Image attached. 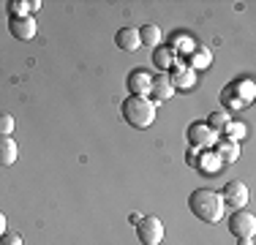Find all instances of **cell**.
<instances>
[{"mask_svg":"<svg viewBox=\"0 0 256 245\" xmlns=\"http://www.w3.org/2000/svg\"><path fill=\"white\" fill-rule=\"evenodd\" d=\"M114 46L123 49V52H136L139 46V33L136 28H120L118 33H114Z\"/></svg>","mask_w":256,"mask_h":245,"instance_id":"cell-10","label":"cell"},{"mask_svg":"<svg viewBox=\"0 0 256 245\" xmlns=\"http://www.w3.org/2000/svg\"><path fill=\"white\" fill-rule=\"evenodd\" d=\"M229 120H232V118H229L226 109H216V112L207 118V128H210V131H216V134H224V128H226Z\"/></svg>","mask_w":256,"mask_h":245,"instance_id":"cell-19","label":"cell"},{"mask_svg":"<svg viewBox=\"0 0 256 245\" xmlns=\"http://www.w3.org/2000/svg\"><path fill=\"white\" fill-rule=\"evenodd\" d=\"M136 33H139V44L148 46V49H156L164 38V33H161L158 24H142V28H136Z\"/></svg>","mask_w":256,"mask_h":245,"instance_id":"cell-14","label":"cell"},{"mask_svg":"<svg viewBox=\"0 0 256 245\" xmlns=\"http://www.w3.org/2000/svg\"><path fill=\"white\" fill-rule=\"evenodd\" d=\"M14 114H8V112H0V136H11L14 134Z\"/></svg>","mask_w":256,"mask_h":245,"instance_id":"cell-20","label":"cell"},{"mask_svg":"<svg viewBox=\"0 0 256 245\" xmlns=\"http://www.w3.org/2000/svg\"><path fill=\"white\" fill-rule=\"evenodd\" d=\"M41 8V0H30V11H38Z\"/></svg>","mask_w":256,"mask_h":245,"instance_id":"cell-25","label":"cell"},{"mask_svg":"<svg viewBox=\"0 0 256 245\" xmlns=\"http://www.w3.org/2000/svg\"><path fill=\"white\" fill-rule=\"evenodd\" d=\"M246 134H248V128H246V122H240V120H229L226 128H224V136H226L229 142H237V144H240V139H246Z\"/></svg>","mask_w":256,"mask_h":245,"instance_id":"cell-18","label":"cell"},{"mask_svg":"<svg viewBox=\"0 0 256 245\" xmlns=\"http://www.w3.org/2000/svg\"><path fill=\"white\" fill-rule=\"evenodd\" d=\"M150 82H153V74L144 71V68H134L131 74H128V79H126L128 93H131V96H139V98H148Z\"/></svg>","mask_w":256,"mask_h":245,"instance_id":"cell-6","label":"cell"},{"mask_svg":"<svg viewBox=\"0 0 256 245\" xmlns=\"http://www.w3.org/2000/svg\"><path fill=\"white\" fill-rule=\"evenodd\" d=\"M3 232H6V216L0 212V234H3Z\"/></svg>","mask_w":256,"mask_h":245,"instance_id":"cell-26","label":"cell"},{"mask_svg":"<svg viewBox=\"0 0 256 245\" xmlns=\"http://www.w3.org/2000/svg\"><path fill=\"white\" fill-rule=\"evenodd\" d=\"M123 120L134 128H150L156 120V104L150 98L128 96L123 101Z\"/></svg>","mask_w":256,"mask_h":245,"instance_id":"cell-2","label":"cell"},{"mask_svg":"<svg viewBox=\"0 0 256 245\" xmlns=\"http://www.w3.org/2000/svg\"><path fill=\"white\" fill-rule=\"evenodd\" d=\"M0 245H25V240H22V234H16V232H3V234H0Z\"/></svg>","mask_w":256,"mask_h":245,"instance_id":"cell-22","label":"cell"},{"mask_svg":"<svg viewBox=\"0 0 256 245\" xmlns=\"http://www.w3.org/2000/svg\"><path fill=\"white\" fill-rule=\"evenodd\" d=\"M8 30H11V36L14 38H20V41H30L36 36V20L33 16H11L8 20Z\"/></svg>","mask_w":256,"mask_h":245,"instance_id":"cell-8","label":"cell"},{"mask_svg":"<svg viewBox=\"0 0 256 245\" xmlns=\"http://www.w3.org/2000/svg\"><path fill=\"white\" fill-rule=\"evenodd\" d=\"M188 142L191 147H212L218 142V134L207 128V122H191L188 126Z\"/></svg>","mask_w":256,"mask_h":245,"instance_id":"cell-7","label":"cell"},{"mask_svg":"<svg viewBox=\"0 0 256 245\" xmlns=\"http://www.w3.org/2000/svg\"><path fill=\"white\" fill-rule=\"evenodd\" d=\"M237 245H254V237H237Z\"/></svg>","mask_w":256,"mask_h":245,"instance_id":"cell-24","label":"cell"},{"mask_svg":"<svg viewBox=\"0 0 256 245\" xmlns=\"http://www.w3.org/2000/svg\"><path fill=\"white\" fill-rule=\"evenodd\" d=\"M153 63L158 71H169L174 63H178V54H174L172 46H156L153 49Z\"/></svg>","mask_w":256,"mask_h":245,"instance_id":"cell-15","label":"cell"},{"mask_svg":"<svg viewBox=\"0 0 256 245\" xmlns=\"http://www.w3.org/2000/svg\"><path fill=\"white\" fill-rule=\"evenodd\" d=\"M139 220H142V216H139V212H131V216H128V224H134V226H136Z\"/></svg>","mask_w":256,"mask_h":245,"instance_id":"cell-23","label":"cell"},{"mask_svg":"<svg viewBox=\"0 0 256 245\" xmlns=\"http://www.w3.org/2000/svg\"><path fill=\"white\" fill-rule=\"evenodd\" d=\"M229 232L234 237H254V232H256V218H254V212H248V210H234L229 216Z\"/></svg>","mask_w":256,"mask_h":245,"instance_id":"cell-5","label":"cell"},{"mask_svg":"<svg viewBox=\"0 0 256 245\" xmlns=\"http://www.w3.org/2000/svg\"><path fill=\"white\" fill-rule=\"evenodd\" d=\"M20 156V147L11 136H0V166H11Z\"/></svg>","mask_w":256,"mask_h":245,"instance_id":"cell-16","label":"cell"},{"mask_svg":"<svg viewBox=\"0 0 256 245\" xmlns=\"http://www.w3.org/2000/svg\"><path fill=\"white\" fill-rule=\"evenodd\" d=\"M216 152H218V158H224V164H232V161H237L240 158V144L237 142H229V139H218L216 144Z\"/></svg>","mask_w":256,"mask_h":245,"instance_id":"cell-17","label":"cell"},{"mask_svg":"<svg viewBox=\"0 0 256 245\" xmlns=\"http://www.w3.org/2000/svg\"><path fill=\"white\" fill-rule=\"evenodd\" d=\"M8 11H11V16H28V11H30V3H25V0H11L8 3Z\"/></svg>","mask_w":256,"mask_h":245,"instance_id":"cell-21","label":"cell"},{"mask_svg":"<svg viewBox=\"0 0 256 245\" xmlns=\"http://www.w3.org/2000/svg\"><path fill=\"white\" fill-rule=\"evenodd\" d=\"M210 63H212V52L207 46H194L191 52H188V68L191 71H202Z\"/></svg>","mask_w":256,"mask_h":245,"instance_id":"cell-13","label":"cell"},{"mask_svg":"<svg viewBox=\"0 0 256 245\" xmlns=\"http://www.w3.org/2000/svg\"><path fill=\"white\" fill-rule=\"evenodd\" d=\"M172 76H169V82H172V88L174 90H188V88H194V82H196V71H191L188 66H182V63H174L172 68Z\"/></svg>","mask_w":256,"mask_h":245,"instance_id":"cell-9","label":"cell"},{"mask_svg":"<svg viewBox=\"0 0 256 245\" xmlns=\"http://www.w3.org/2000/svg\"><path fill=\"white\" fill-rule=\"evenodd\" d=\"M248 186L242 180H229L226 186H224V191H221V199H224V204H229V207H237V210H242V207L248 204Z\"/></svg>","mask_w":256,"mask_h":245,"instance_id":"cell-4","label":"cell"},{"mask_svg":"<svg viewBox=\"0 0 256 245\" xmlns=\"http://www.w3.org/2000/svg\"><path fill=\"white\" fill-rule=\"evenodd\" d=\"M229 93L237 98V101H242V104H248L254 98V93H256V88H254V82L248 76H242V79H234V82L229 84Z\"/></svg>","mask_w":256,"mask_h":245,"instance_id":"cell-12","label":"cell"},{"mask_svg":"<svg viewBox=\"0 0 256 245\" xmlns=\"http://www.w3.org/2000/svg\"><path fill=\"white\" fill-rule=\"evenodd\" d=\"M136 237L142 245H161L164 240V224L156 216H142V220L136 224Z\"/></svg>","mask_w":256,"mask_h":245,"instance_id":"cell-3","label":"cell"},{"mask_svg":"<svg viewBox=\"0 0 256 245\" xmlns=\"http://www.w3.org/2000/svg\"><path fill=\"white\" fill-rule=\"evenodd\" d=\"M150 93H153V101H166V98L174 96V88L169 82V74H156L153 82H150Z\"/></svg>","mask_w":256,"mask_h":245,"instance_id":"cell-11","label":"cell"},{"mask_svg":"<svg viewBox=\"0 0 256 245\" xmlns=\"http://www.w3.org/2000/svg\"><path fill=\"white\" fill-rule=\"evenodd\" d=\"M188 210L202 224H218L224 218V212H226V204H224L218 191H212V188H196L188 196Z\"/></svg>","mask_w":256,"mask_h":245,"instance_id":"cell-1","label":"cell"}]
</instances>
